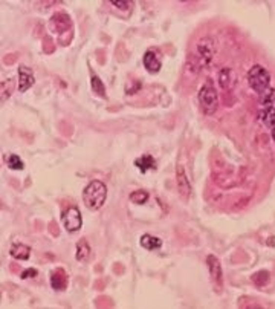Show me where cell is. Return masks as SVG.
<instances>
[{"instance_id": "1", "label": "cell", "mask_w": 275, "mask_h": 309, "mask_svg": "<svg viewBox=\"0 0 275 309\" xmlns=\"http://www.w3.org/2000/svg\"><path fill=\"white\" fill-rule=\"evenodd\" d=\"M107 199V187L101 181H92L83 190V202L87 210L97 211Z\"/></svg>"}, {"instance_id": "2", "label": "cell", "mask_w": 275, "mask_h": 309, "mask_svg": "<svg viewBox=\"0 0 275 309\" xmlns=\"http://www.w3.org/2000/svg\"><path fill=\"white\" fill-rule=\"evenodd\" d=\"M199 104L200 109L206 113V115H213L216 113L217 107H219V95H217V90L213 86L211 80H208L199 90Z\"/></svg>"}, {"instance_id": "3", "label": "cell", "mask_w": 275, "mask_h": 309, "mask_svg": "<svg viewBox=\"0 0 275 309\" xmlns=\"http://www.w3.org/2000/svg\"><path fill=\"white\" fill-rule=\"evenodd\" d=\"M269 83H271V75L265 67L260 64L251 67L248 72V84L252 90H255L257 94L261 95L265 90L269 89Z\"/></svg>"}, {"instance_id": "4", "label": "cell", "mask_w": 275, "mask_h": 309, "mask_svg": "<svg viewBox=\"0 0 275 309\" xmlns=\"http://www.w3.org/2000/svg\"><path fill=\"white\" fill-rule=\"evenodd\" d=\"M61 222H63V227L66 228V231L75 233L83 225L81 213H79V210L77 207H69L61 216Z\"/></svg>"}, {"instance_id": "5", "label": "cell", "mask_w": 275, "mask_h": 309, "mask_svg": "<svg viewBox=\"0 0 275 309\" xmlns=\"http://www.w3.org/2000/svg\"><path fill=\"white\" fill-rule=\"evenodd\" d=\"M144 67L150 72V74H157L162 67V60H160V52L157 49H147V52L144 54L142 59Z\"/></svg>"}, {"instance_id": "6", "label": "cell", "mask_w": 275, "mask_h": 309, "mask_svg": "<svg viewBox=\"0 0 275 309\" xmlns=\"http://www.w3.org/2000/svg\"><path fill=\"white\" fill-rule=\"evenodd\" d=\"M176 184H177V190H179L180 196L183 199H188L191 194V185H190L188 176L182 165H177V168H176Z\"/></svg>"}, {"instance_id": "7", "label": "cell", "mask_w": 275, "mask_h": 309, "mask_svg": "<svg viewBox=\"0 0 275 309\" xmlns=\"http://www.w3.org/2000/svg\"><path fill=\"white\" fill-rule=\"evenodd\" d=\"M206 263H208V269H210V276L213 279V282L219 286V288H222V283H223V272H222V265L219 259H217L216 256H208V259H206Z\"/></svg>"}, {"instance_id": "8", "label": "cell", "mask_w": 275, "mask_h": 309, "mask_svg": "<svg viewBox=\"0 0 275 309\" xmlns=\"http://www.w3.org/2000/svg\"><path fill=\"white\" fill-rule=\"evenodd\" d=\"M36 78H34V72L26 66L19 67V92H26V90L34 84Z\"/></svg>"}, {"instance_id": "9", "label": "cell", "mask_w": 275, "mask_h": 309, "mask_svg": "<svg viewBox=\"0 0 275 309\" xmlns=\"http://www.w3.org/2000/svg\"><path fill=\"white\" fill-rule=\"evenodd\" d=\"M197 54L200 55L202 63H210L214 57V41L211 39H202L197 43Z\"/></svg>"}, {"instance_id": "10", "label": "cell", "mask_w": 275, "mask_h": 309, "mask_svg": "<svg viewBox=\"0 0 275 309\" xmlns=\"http://www.w3.org/2000/svg\"><path fill=\"white\" fill-rule=\"evenodd\" d=\"M67 274L64 269L61 268H57L55 271H52L51 274V286L55 291H64L67 288Z\"/></svg>"}, {"instance_id": "11", "label": "cell", "mask_w": 275, "mask_h": 309, "mask_svg": "<svg viewBox=\"0 0 275 309\" xmlns=\"http://www.w3.org/2000/svg\"><path fill=\"white\" fill-rule=\"evenodd\" d=\"M219 83L222 86V89L229 90L236 86V72L231 69V67H223L219 74Z\"/></svg>"}, {"instance_id": "12", "label": "cell", "mask_w": 275, "mask_h": 309, "mask_svg": "<svg viewBox=\"0 0 275 309\" xmlns=\"http://www.w3.org/2000/svg\"><path fill=\"white\" fill-rule=\"evenodd\" d=\"M135 165L138 167V170H139L141 173H145L148 170L156 168V161L152 155H142L141 158L135 159Z\"/></svg>"}, {"instance_id": "13", "label": "cell", "mask_w": 275, "mask_h": 309, "mask_svg": "<svg viewBox=\"0 0 275 309\" xmlns=\"http://www.w3.org/2000/svg\"><path fill=\"white\" fill-rule=\"evenodd\" d=\"M9 254L19 260H28L31 256V248L23 244H14L9 248Z\"/></svg>"}, {"instance_id": "14", "label": "cell", "mask_w": 275, "mask_h": 309, "mask_svg": "<svg viewBox=\"0 0 275 309\" xmlns=\"http://www.w3.org/2000/svg\"><path fill=\"white\" fill-rule=\"evenodd\" d=\"M139 242H141V247H144L145 249H159L162 247V240L152 234H142Z\"/></svg>"}, {"instance_id": "15", "label": "cell", "mask_w": 275, "mask_h": 309, "mask_svg": "<svg viewBox=\"0 0 275 309\" xmlns=\"http://www.w3.org/2000/svg\"><path fill=\"white\" fill-rule=\"evenodd\" d=\"M260 121L266 125V127L274 129L275 127V107H265L260 112Z\"/></svg>"}, {"instance_id": "16", "label": "cell", "mask_w": 275, "mask_h": 309, "mask_svg": "<svg viewBox=\"0 0 275 309\" xmlns=\"http://www.w3.org/2000/svg\"><path fill=\"white\" fill-rule=\"evenodd\" d=\"M90 87L92 90L101 98H106V87L104 83L101 82V78L97 74H90Z\"/></svg>"}, {"instance_id": "17", "label": "cell", "mask_w": 275, "mask_h": 309, "mask_svg": "<svg viewBox=\"0 0 275 309\" xmlns=\"http://www.w3.org/2000/svg\"><path fill=\"white\" fill-rule=\"evenodd\" d=\"M90 256V247L89 244L86 242L84 239H81L79 242L77 244V254H75V259L78 262H86Z\"/></svg>"}, {"instance_id": "18", "label": "cell", "mask_w": 275, "mask_h": 309, "mask_svg": "<svg viewBox=\"0 0 275 309\" xmlns=\"http://www.w3.org/2000/svg\"><path fill=\"white\" fill-rule=\"evenodd\" d=\"M5 163L11 170H23L25 168V164H23L21 159L17 155H8L5 156Z\"/></svg>"}, {"instance_id": "19", "label": "cell", "mask_w": 275, "mask_h": 309, "mask_svg": "<svg viewBox=\"0 0 275 309\" xmlns=\"http://www.w3.org/2000/svg\"><path fill=\"white\" fill-rule=\"evenodd\" d=\"M269 277H271V274L268 272V271H257L254 276L251 277V280L254 282V285H257V286H265L268 282H269Z\"/></svg>"}, {"instance_id": "20", "label": "cell", "mask_w": 275, "mask_h": 309, "mask_svg": "<svg viewBox=\"0 0 275 309\" xmlns=\"http://www.w3.org/2000/svg\"><path fill=\"white\" fill-rule=\"evenodd\" d=\"M129 199L133 204H138V205H139V204H145L148 201V193L145 190H135V191L130 193Z\"/></svg>"}, {"instance_id": "21", "label": "cell", "mask_w": 275, "mask_h": 309, "mask_svg": "<svg viewBox=\"0 0 275 309\" xmlns=\"http://www.w3.org/2000/svg\"><path fill=\"white\" fill-rule=\"evenodd\" d=\"M13 86H14L13 78H8V80H5V82H2V103H5V100L9 98Z\"/></svg>"}, {"instance_id": "22", "label": "cell", "mask_w": 275, "mask_h": 309, "mask_svg": "<svg viewBox=\"0 0 275 309\" xmlns=\"http://www.w3.org/2000/svg\"><path fill=\"white\" fill-rule=\"evenodd\" d=\"M274 98H275V90L274 89H268L261 94V103L265 107H271L274 104Z\"/></svg>"}, {"instance_id": "23", "label": "cell", "mask_w": 275, "mask_h": 309, "mask_svg": "<svg viewBox=\"0 0 275 309\" xmlns=\"http://www.w3.org/2000/svg\"><path fill=\"white\" fill-rule=\"evenodd\" d=\"M39 271L36 268H28L21 272V279H32V277H37Z\"/></svg>"}, {"instance_id": "24", "label": "cell", "mask_w": 275, "mask_h": 309, "mask_svg": "<svg viewBox=\"0 0 275 309\" xmlns=\"http://www.w3.org/2000/svg\"><path fill=\"white\" fill-rule=\"evenodd\" d=\"M113 6H117V8H119V9H129L133 3L132 2H117V0H112L110 2Z\"/></svg>"}, {"instance_id": "25", "label": "cell", "mask_w": 275, "mask_h": 309, "mask_svg": "<svg viewBox=\"0 0 275 309\" xmlns=\"http://www.w3.org/2000/svg\"><path fill=\"white\" fill-rule=\"evenodd\" d=\"M269 240H271V242H269V245H274V240H275V237H271Z\"/></svg>"}, {"instance_id": "26", "label": "cell", "mask_w": 275, "mask_h": 309, "mask_svg": "<svg viewBox=\"0 0 275 309\" xmlns=\"http://www.w3.org/2000/svg\"><path fill=\"white\" fill-rule=\"evenodd\" d=\"M272 138H274V141H275V127L272 129Z\"/></svg>"}]
</instances>
